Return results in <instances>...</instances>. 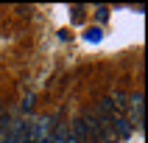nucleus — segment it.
Wrapping results in <instances>:
<instances>
[{
	"instance_id": "f257e3e1",
	"label": "nucleus",
	"mask_w": 148,
	"mask_h": 143,
	"mask_svg": "<svg viewBox=\"0 0 148 143\" xmlns=\"http://www.w3.org/2000/svg\"><path fill=\"white\" fill-rule=\"evenodd\" d=\"M28 126H31V121H25V118L11 121V126H8V143H25L28 140Z\"/></svg>"
},
{
	"instance_id": "f03ea898",
	"label": "nucleus",
	"mask_w": 148,
	"mask_h": 143,
	"mask_svg": "<svg viewBox=\"0 0 148 143\" xmlns=\"http://www.w3.org/2000/svg\"><path fill=\"white\" fill-rule=\"evenodd\" d=\"M50 143H75L73 132H70V121L53 124V132H50Z\"/></svg>"
},
{
	"instance_id": "7ed1b4c3",
	"label": "nucleus",
	"mask_w": 148,
	"mask_h": 143,
	"mask_svg": "<svg viewBox=\"0 0 148 143\" xmlns=\"http://www.w3.org/2000/svg\"><path fill=\"white\" fill-rule=\"evenodd\" d=\"M109 126H112V132H115L117 140H123V137H129V135H132V124L126 121V115L112 118V121H109Z\"/></svg>"
},
{
	"instance_id": "20e7f679",
	"label": "nucleus",
	"mask_w": 148,
	"mask_h": 143,
	"mask_svg": "<svg viewBox=\"0 0 148 143\" xmlns=\"http://www.w3.org/2000/svg\"><path fill=\"white\" fill-rule=\"evenodd\" d=\"M70 132H73L75 143H90V132H87V124H84L81 118L70 121Z\"/></svg>"
},
{
	"instance_id": "39448f33",
	"label": "nucleus",
	"mask_w": 148,
	"mask_h": 143,
	"mask_svg": "<svg viewBox=\"0 0 148 143\" xmlns=\"http://www.w3.org/2000/svg\"><path fill=\"white\" fill-rule=\"evenodd\" d=\"M8 126H11V121H0V143H8Z\"/></svg>"
},
{
	"instance_id": "423d86ee",
	"label": "nucleus",
	"mask_w": 148,
	"mask_h": 143,
	"mask_svg": "<svg viewBox=\"0 0 148 143\" xmlns=\"http://www.w3.org/2000/svg\"><path fill=\"white\" fill-rule=\"evenodd\" d=\"M84 37H87L90 42H101V37H103V34H101V28H87V34H84Z\"/></svg>"
},
{
	"instance_id": "0eeeda50",
	"label": "nucleus",
	"mask_w": 148,
	"mask_h": 143,
	"mask_svg": "<svg viewBox=\"0 0 148 143\" xmlns=\"http://www.w3.org/2000/svg\"><path fill=\"white\" fill-rule=\"evenodd\" d=\"M20 109H23V112H31V109H34V95H31V93L20 101Z\"/></svg>"
},
{
	"instance_id": "6e6552de",
	"label": "nucleus",
	"mask_w": 148,
	"mask_h": 143,
	"mask_svg": "<svg viewBox=\"0 0 148 143\" xmlns=\"http://www.w3.org/2000/svg\"><path fill=\"white\" fill-rule=\"evenodd\" d=\"M95 17H98V23H106V20H109V8L106 6H98V8H95Z\"/></svg>"
}]
</instances>
